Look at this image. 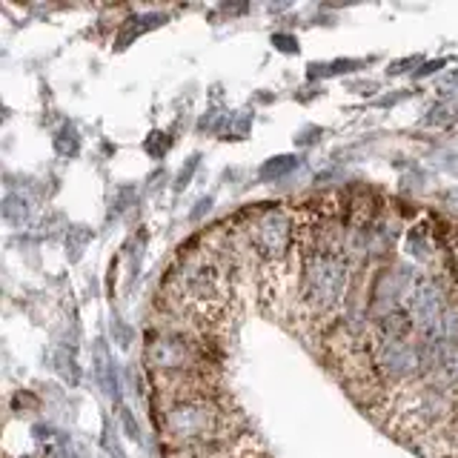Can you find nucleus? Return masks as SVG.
Wrapping results in <instances>:
<instances>
[{
  "label": "nucleus",
  "mask_w": 458,
  "mask_h": 458,
  "mask_svg": "<svg viewBox=\"0 0 458 458\" xmlns=\"http://www.w3.org/2000/svg\"><path fill=\"white\" fill-rule=\"evenodd\" d=\"M298 301L312 321H330L350 298L352 261L344 250H330L298 235Z\"/></svg>",
  "instance_id": "1"
},
{
  "label": "nucleus",
  "mask_w": 458,
  "mask_h": 458,
  "mask_svg": "<svg viewBox=\"0 0 458 458\" xmlns=\"http://www.w3.org/2000/svg\"><path fill=\"white\" fill-rule=\"evenodd\" d=\"M161 432L169 447H192L226 435H238L247 429L238 427L235 412H229L223 395H195L163 404Z\"/></svg>",
  "instance_id": "2"
},
{
  "label": "nucleus",
  "mask_w": 458,
  "mask_h": 458,
  "mask_svg": "<svg viewBox=\"0 0 458 458\" xmlns=\"http://www.w3.org/2000/svg\"><path fill=\"white\" fill-rule=\"evenodd\" d=\"M241 226L233 233L241 244V250L261 264V270L287 267L290 258H295L298 244V215H292L284 206H261L241 215Z\"/></svg>",
  "instance_id": "3"
},
{
  "label": "nucleus",
  "mask_w": 458,
  "mask_h": 458,
  "mask_svg": "<svg viewBox=\"0 0 458 458\" xmlns=\"http://www.w3.org/2000/svg\"><path fill=\"white\" fill-rule=\"evenodd\" d=\"M452 281L447 273L441 275H418L407 295H404V310L409 312L415 330L424 335V341H441V321L447 310L452 307Z\"/></svg>",
  "instance_id": "4"
},
{
  "label": "nucleus",
  "mask_w": 458,
  "mask_h": 458,
  "mask_svg": "<svg viewBox=\"0 0 458 458\" xmlns=\"http://www.w3.org/2000/svg\"><path fill=\"white\" fill-rule=\"evenodd\" d=\"M372 370L375 375L390 387L401 390L409 387L412 381H421V341H390V338H375L372 335Z\"/></svg>",
  "instance_id": "5"
},
{
  "label": "nucleus",
  "mask_w": 458,
  "mask_h": 458,
  "mask_svg": "<svg viewBox=\"0 0 458 458\" xmlns=\"http://www.w3.org/2000/svg\"><path fill=\"white\" fill-rule=\"evenodd\" d=\"M412 330H415V324H412L409 312H407L404 307H395V310H390V312L375 315L372 335H375V338H390V341H404V338L412 335Z\"/></svg>",
  "instance_id": "6"
},
{
  "label": "nucleus",
  "mask_w": 458,
  "mask_h": 458,
  "mask_svg": "<svg viewBox=\"0 0 458 458\" xmlns=\"http://www.w3.org/2000/svg\"><path fill=\"white\" fill-rule=\"evenodd\" d=\"M435 247H438V244H435V238H432L429 223H418V226H412L409 233H407V253H409L412 258L427 261V258H432V250H435Z\"/></svg>",
  "instance_id": "7"
},
{
  "label": "nucleus",
  "mask_w": 458,
  "mask_h": 458,
  "mask_svg": "<svg viewBox=\"0 0 458 458\" xmlns=\"http://www.w3.org/2000/svg\"><path fill=\"white\" fill-rule=\"evenodd\" d=\"M29 215H32V203H29V198H26V195H21V192H9V195L4 198V220H6V223H12V226H24V223L29 220Z\"/></svg>",
  "instance_id": "8"
},
{
  "label": "nucleus",
  "mask_w": 458,
  "mask_h": 458,
  "mask_svg": "<svg viewBox=\"0 0 458 458\" xmlns=\"http://www.w3.org/2000/svg\"><path fill=\"white\" fill-rule=\"evenodd\" d=\"M298 158L295 155H278V158H270V161H264V166H261V172H258V178L261 180H281V178H287V175H292L295 169H298Z\"/></svg>",
  "instance_id": "9"
},
{
  "label": "nucleus",
  "mask_w": 458,
  "mask_h": 458,
  "mask_svg": "<svg viewBox=\"0 0 458 458\" xmlns=\"http://www.w3.org/2000/svg\"><path fill=\"white\" fill-rule=\"evenodd\" d=\"M55 149H58V155H63V158H75V155L81 152V135H78V129H75L72 123H63V126L55 132Z\"/></svg>",
  "instance_id": "10"
},
{
  "label": "nucleus",
  "mask_w": 458,
  "mask_h": 458,
  "mask_svg": "<svg viewBox=\"0 0 458 458\" xmlns=\"http://www.w3.org/2000/svg\"><path fill=\"white\" fill-rule=\"evenodd\" d=\"M449 121H452V106H447V103L432 106V109H429V115L424 118V123H427V126H441V123H449Z\"/></svg>",
  "instance_id": "11"
},
{
  "label": "nucleus",
  "mask_w": 458,
  "mask_h": 458,
  "mask_svg": "<svg viewBox=\"0 0 458 458\" xmlns=\"http://www.w3.org/2000/svg\"><path fill=\"white\" fill-rule=\"evenodd\" d=\"M438 89L444 95H458V69H449L441 81H438Z\"/></svg>",
  "instance_id": "12"
},
{
  "label": "nucleus",
  "mask_w": 458,
  "mask_h": 458,
  "mask_svg": "<svg viewBox=\"0 0 458 458\" xmlns=\"http://www.w3.org/2000/svg\"><path fill=\"white\" fill-rule=\"evenodd\" d=\"M198 169V155H192L189 161H186V169H180L178 172V180H175V189H183L186 183H189V178H192V172Z\"/></svg>",
  "instance_id": "13"
},
{
  "label": "nucleus",
  "mask_w": 458,
  "mask_h": 458,
  "mask_svg": "<svg viewBox=\"0 0 458 458\" xmlns=\"http://www.w3.org/2000/svg\"><path fill=\"white\" fill-rule=\"evenodd\" d=\"M121 421H123L126 435H129L132 441H138V438H141V429H138V424H135V418H132V412H129V409H121Z\"/></svg>",
  "instance_id": "14"
},
{
  "label": "nucleus",
  "mask_w": 458,
  "mask_h": 458,
  "mask_svg": "<svg viewBox=\"0 0 458 458\" xmlns=\"http://www.w3.org/2000/svg\"><path fill=\"white\" fill-rule=\"evenodd\" d=\"M273 44L281 49V52H298V41L292 35H273Z\"/></svg>",
  "instance_id": "15"
},
{
  "label": "nucleus",
  "mask_w": 458,
  "mask_h": 458,
  "mask_svg": "<svg viewBox=\"0 0 458 458\" xmlns=\"http://www.w3.org/2000/svg\"><path fill=\"white\" fill-rule=\"evenodd\" d=\"M421 58H404V61H395V63H390V75H401V72H407V66H415Z\"/></svg>",
  "instance_id": "16"
},
{
  "label": "nucleus",
  "mask_w": 458,
  "mask_h": 458,
  "mask_svg": "<svg viewBox=\"0 0 458 458\" xmlns=\"http://www.w3.org/2000/svg\"><path fill=\"white\" fill-rule=\"evenodd\" d=\"M209 206H212V198H200V200H198V209H195L189 218H192V220H198L203 212H209Z\"/></svg>",
  "instance_id": "17"
},
{
  "label": "nucleus",
  "mask_w": 458,
  "mask_h": 458,
  "mask_svg": "<svg viewBox=\"0 0 458 458\" xmlns=\"http://www.w3.org/2000/svg\"><path fill=\"white\" fill-rule=\"evenodd\" d=\"M49 458H75V452H72V447H55L52 452H49Z\"/></svg>",
  "instance_id": "18"
},
{
  "label": "nucleus",
  "mask_w": 458,
  "mask_h": 458,
  "mask_svg": "<svg viewBox=\"0 0 458 458\" xmlns=\"http://www.w3.org/2000/svg\"><path fill=\"white\" fill-rule=\"evenodd\" d=\"M444 63H447V61H435V63H424V69H418V78H421V75H432V72H435V69H441Z\"/></svg>",
  "instance_id": "19"
},
{
  "label": "nucleus",
  "mask_w": 458,
  "mask_h": 458,
  "mask_svg": "<svg viewBox=\"0 0 458 458\" xmlns=\"http://www.w3.org/2000/svg\"><path fill=\"white\" fill-rule=\"evenodd\" d=\"M444 198H447V203H452V206L458 209V186H455V189H449V192H447Z\"/></svg>",
  "instance_id": "20"
},
{
  "label": "nucleus",
  "mask_w": 458,
  "mask_h": 458,
  "mask_svg": "<svg viewBox=\"0 0 458 458\" xmlns=\"http://www.w3.org/2000/svg\"><path fill=\"white\" fill-rule=\"evenodd\" d=\"M244 458H258V455H255V452H253V455H244Z\"/></svg>",
  "instance_id": "21"
}]
</instances>
